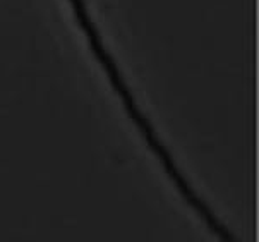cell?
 I'll return each instance as SVG.
<instances>
[{"label": "cell", "mask_w": 259, "mask_h": 242, "mask_svg": "<svg viewBox=\"0 0 259 242\" xmlns=\"http://www.w3.org/2000/svg\"><path fill=\"white\" fill-rule=\"evenodd\" d=\"M69 4H71V7H72L74 17H76L79 28H81V31L84 33L88 45H90L91 52H93V57L96 59V62L100 64V67L103 69V72H105V76H107L108 83H110V86L113 88V91H115V95L118 96V100L122 102V105H124L127 115H129V118L133 120V124L138 127L139 134L143 136V139H144V143L148 144V148L156 155L158 162H160L161 167H163V170L170 177V180H172L174 186L179 189V192H181L182 197L186 199V203L199 215L201 220L208 225V228L211 230V234L214 237H218L222 242H239L234 237V234H232L220 220H218L217 215L209 210V206L196 194V191L191 187V184L187 182V179L184 177V174L179 170L177 164H175V160L172 158V155H170L168 148H166L165 144L161 143V139L158 138L156 131L153 129L149 118L144 115L143 110L139 108L133 91H131V88L127 86L124 76L120 74V69H118L115 59H113L110 55V52L107 50L102 34H100L98 28H96V24L93 23V19H91L90 12H88L86 2L84 0H69Z\"/></svg>", "instance_id": "1"}]
</instances>
